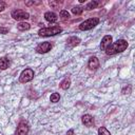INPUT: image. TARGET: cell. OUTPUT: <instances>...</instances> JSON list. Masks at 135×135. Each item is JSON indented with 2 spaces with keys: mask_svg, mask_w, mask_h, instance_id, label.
<instances>
[{
  "mask_svg": "<svg viewBox=\"0 0 135 135\" xmlns=\"http://www.w3.org/2000/svg\"><path fill=\"white\" fill-rule=\"evenodd\" d=\"M50 100H51V102H58L59 100H60V95L58 94V93H53L52 95H51V97H50Z\"/></svg>",
  "mask_w": 135,
  "mask_h": 135,
  "instance_id": "cell-20",
  "label": "cell"
},
{
  "mask_svg": "<svg viewBox=\"0 0 135 135\" xmlns=\"http://www.w3.org/2000/svg\"><path fill=\"white\" fill-rule=\"evenodd\" d=\"M5 7H6L5 2H4V1H0V12H3Z\"/></svg>",
  "mask_w": 135,
  "mask_h": 135,
  "instance_id": "cell-23",
  "label": "cell"
},
{
  "mask_svg": "<svg viewBox=\"0 0 135 135\" xmlns=\"http://www.w3.org/2000/svg\"><path fill=\"white\" fill-rule=\"evenodd\" d=\"M25 4H26V5H32V4H35V2H33V1H31V2H26Z\"/></svg>",
  "mask_w": 135,
  "mask_h": 135,
  "instance_id": "cell-26",
  "label": "cell"
},
{
  "mask_svg": "<svg viewBox=\"0 0 135 135\" xmlns=\"http://www.w3.org/2000/svg\"><path fill=\"white\" fill-rule=\"evenodd\" d=\"M60 19H61L62 21H66V20H69V19H70V14H69V12L65 11V9L60 11Z\"/></svg>",
  "mask_w": 135,
  "mask_h": 135,
  "instance_id": "cell-17",
  "label": "cell"
},
{
  "mask_svg": "<svg viewBox=\"0 0 135 135\" xmlns=\"http://www.w3.org/2000/svg\"><path fill=\"white\" fill-rule=\"evenodd\" d=\"M9 59L7 57H2L0 58V70H6L9 65Z\"/></svg>",
  "mask_w": 135,
  "mask_h": 135,
  "instance_id": "cell-13",
  "label": "cell"
},
{
  "mask_svg": "<svg viewBox=\"0 0 135 135\" xmlns=\"http://www.w3.org/2000/svg\"><path fill=\"white\" fill-rule=\"evenodd\" d=\"M8 33V28L6 27H0V34H6Z\"/></svg>",
  "mask_w": 135,
  "mask_h": 135,
  "instance_id": "cell-24",
  "label": "cell"
},
{
  "mask_svg": "<svg viewBox=\"0 0 135 135\" xmlns=\"http://www.w3.org/2000/svg\"><path fill=\"white\" fill-rule=\"evenodd\" d=\"M44 19L50 23H54L58 20V16L54 12H46L44 14Z\"/></svg>",
  "mask_w": 135,
  "mask_h": 135,
  "instance_id": "cell-12",
  "label": "cell"
},
{
  "mask_svg": "<svg viewBox=\"0 0 135 135\" xmlns=\"http://www.w3.org/2000/svg\"><path fill=\"white\" fill-rule=\"evenodd\" d=\"M121 93H122L123 95H129V94H131V93H132V86H131L130 84H128L127 86H124V88L122 89Z\"/></svg>",
  "mask_w": 135,
  "mask_h": 135,
  "instance_id": "cell-22",
  "label": "cell"
},
{
  "mask_svg": "<svg viewBox=\"0 0 135 135\" xmlns=\"http://www.w3.org/2000/svg\"><path fill=\"white\" fill-rule=\"evenodd\" d=\"M66 135H74V130H69L68 132H66Z\"/></svg>",
  "mask_w": 135,
  "mask_h": 135,
  "instance_id": "cell-25",
  "label": "cell"
},
{
  "mask_svg": "<svg viewBox=\"0 0 135 135\" xmlns=\"http://www.w3.org/2000/svg\"><path fill=\"white\" fill-rule=\"evenodd\" d=\"M11 15L15 20H18V21L26 20L30 18V14L25 11H22V9H14V11H12Z\"/></svg>",
  "mask_w": 135,
  "mask_h": 135,
  "instance_id": "cell-5",
  "label": "cell"
},
{
  "mask_svg": "<svg viewBox=\"0 0 135 135\" xmlns=\"http://www.w3.org/2000/svg\"><path fill=\"white\" fill-rule=\"evenodd\" d=\"M98 135H111V133H110V131H108L107 128L100 127L98 129Z\"/></svg>",
  "mask_w": 135,
  "mask_h": 135,
  "instance_id": "cell-21",
  "label": "cell"
},
{
  "mask_svg": "<svg viewBox=\"0 0 135 135\" xmlns=\"http://www.w3.org/2000/svg\"><path fill=\"white\" fill-rule=\"evenodd\" d=\"M34 76H35V73H34V71L32 69H25V70H23L21 72V74L19 76V82L26 83V82L33 80Z\"/></svg>",
  "mask_w": 135,
  "mask_h": 135,
  "instance_id": "cell-4",
  "label": "cell"
},
{
  "mask_svg": "<svg viewBox=\"0 0 135 135\" xmlns=\"http://www.w3.org/2000/svg\"><path fill=\"white\" fill-rule=\"evenodd\" d=\"M50 6L52 8H56V9H59V6L62 4V1H50Z\"/></svg>",
  "mask_w": 135,
  "mask_h": 135,
  "instance_id": "cell-19",
  "label": "cell"
},
{
  "mask_svg": "<svg viewBox=\"0 0 135 135\" xmlns=\"http://www.w3.org/2000/svg\"><path fill=\"white\" fill-rule=\"evenodd\" d=\"M28 131H30V127H28L27 122L26 121H20L18 127H17L15 135H27Z\"/></svg>",
  "mask_w": 135,
  "mask_h": 135,
  "instance_id": "cell-7",
  "label": "cell"
},
{
  "mask_svg": "<svg viewBox=\"0 0 135 135\" xmlns=\"http://www.w3.org/2000/svg\"><path fill=\"white\" fill-rule=\"evenodd\" d=\"M112 42H113L112 36H111V35H105V36L101 39V42H100V50H101V51H105L107 47H109Z\"/></svg>",
  "mask_w": 135,
  "mask_h": 135,
  "instance_id": "cell-8",
  "label": "cell"
},
{
  "mask_svg": "<svg viewBox=\"0 0 135 135\" xmlns=\"http://www.w3.org/2000/svg\"><path fill=\"white\" fill-rule=\"evenodd\" d=\"M62 32V28L60 26H50V27H42L38 31V35L41 37H50L58 35Z\"/></svg>",
  "mask_w": 135,
  "mask_h": 135,
  "instance_id": "cell-2",
  "label": "cell"
},
{
  "mask_svg": "<svg viewBox=\"0 0 135 135\" xmlns=\"http://www.w3.org/2000/svg\"><path fill=\"white\" fill-rule=\"evenodd\" d=\"M82 12H83V7H82V6H80V5L74 6V7L72 8V13H73L74 15H81V14H82Z\"/></svg>",
  "mask_w": 135,
  "mask_h": 135,
  "instance_id": "cell-18",
  "label": "cell"
},
{
  "mask_svg": "<svg viewBox=\"0 0 135 135\" xmlns=\"http://www.w3.org/2000/svg\"><path fill=\"white\" fill-rule=\"evenodd\" d=\"M88 66L91 70H97L99 68V60H98V58L96 56L90 57V59L88 61Z\"/></svg>",
  "mask_w": 135,
  "mask_h": 135,
  "instance_id": "cell-11",
  "label": "cell"
},
{
  "mask_svg": "<svg viewBox=\"0 0 135 135\" xmlns=\"http://www.w3.org/2000/svg\"><path fill=\"white\" fill-rule=\"evenodd\" d=\"M98 23H99L98 18H90L79 24V30L80 31H89V30H92L93 27H95Z\"/></svg>",
  "mask_w": 135,
  "mask_h": 135,
  "instance_id": "cell-3",
  "label": "cell"
},
{
  "mask_svg": "<svg viewBox=\"0 0 135 135\" xmlns=\"http://www.w3.org/2000/svg\"><path fill=\"white\" fill-rule=\"evenodd\" d=\"M30 27H31V25L27 22H20L19 24H17V28L19 31H27V30H30Z\"/></svg>",
  "mask_w": 135,
  "mask_h": 135,
  "instance_id": "cell-15",
  "label": "cell"
},
{
  "mask_svg": "<svg viewBox=\"0 0 135 135\" xmlns=\"http://www.w3.org/2000/svg\"><path fill=\"white\" fill-rule=\"evenodd\" d=\"M80 43V39L76 36H72V37H69L68 40H66V46L69 49H72V47H75L77 46L78 44Z\"/></svg>",
  "mask_w": 135,
  "mask_h": 135,
  "instance_id": "cell-10",
  "label": "cell"
},
{
  "mask_svg": "<svg viewBox=\"0 0 135 135\" xmlns=\"http://www.w3.org/2000/svg\"><path fill=\"white\" fill-rule=\"evenodd\" d=\"M97 6H98V1H90V2L85 5V8H84V9H86V11H92V9L96 8Z\"/></svg>",
  "mask_w": 135,
  "mask_h": 135,
  "instance_id": "cell-16",
  "label": "cell"
},
{
  "mask_svg": "<svg viewBox=\"0 0 135 135\" xmlns=\"http://www.w3.org/2000/svg\"><path fill=\"white\" fill-rule=\"evenodd\" d=\"M53 47V44L49 41H45V42H42V43H39L36 47V52L38 54H45L47 52H50Z\"/></svg>",
  "mask_w": 135,
  "mask_h": 135,
  "instance_id": "cell-6",
  "label": "cell"
},
{
  "mask_svg": "<svg viewBox=\"0 0 135 135\" xmlns=\"http://www.w3.org/2000/svg\"><path fill=\"white\" fill-rule=\"evenodd\" d=\"M81 122L85 126V127H93L94 126V118L92 115L90 114H84L81 117Z\"/></svg>",
  "mask_w": 135,
  "mask_h": 135,
  "instance_id": "cell-9",
  "label": "cell"
},
{
  "mask_svg": "<svg viewBox=\"0 0 135 135\" xmlns=\"http://www.w3.org/2000/svg\"><path fill=\"white\" fill-rule=\"evenodd\" d=\"M60 88L62 89V90H68L69 88H70V85H71V80H70V78H64L61 82H60Z\"/></svg>",
  "mask_w": 135,
  "mask_h": 135,
  "instance_id": "cell-14",
  "label": "cell"
},
{
  "mask_svg": "<svg viewBox=\"0 0 135 135\" xmlns=\"http://www.w3.org/2000/svg\"><path fill=\"white\" fill-rule=\"evenodd\" d=\"M128 47V42L124 39H118L115 42H112L111 45L109 47H107V50L104 51L107 55H115L118 53H121L123 51H126Z\"/></svg>",
  "mask_w": 135,
  "mask_h": 135,
  "instance_id": "cell-1",
  "label": "cell"
}]
</instances>
